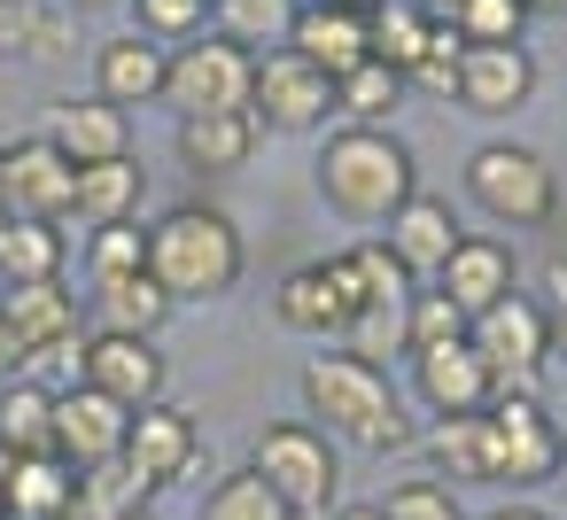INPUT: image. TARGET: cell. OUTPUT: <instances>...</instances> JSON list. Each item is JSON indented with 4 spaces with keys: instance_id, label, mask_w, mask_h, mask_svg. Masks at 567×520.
I'll list each match as a JSON object with an SVG mask.
<instances>
[{
    "instance_id": "1",
    "label": "cell",
    "mask_w": 567,
    "mask_h": 520,
    "mask_svg": "<svg viewBox=\"0 0 567 520\" xmlns=\"http://www.w3.org/2000/svg\"><path fill=\"white\" fill-rule=\"evenodd\" d=\"M311 179H319L327 210L350 218V226H389V218L420 195L412 148H404L389 125H342V133H327Z\"/></svg>"
},
{
    "instance_id": "2",
    "label": "cell",
    "mask_w": 567,
    "mask_h": 520,
    "mask_svg": "<svg viewBox=\"0 0 567 520\" xmlns=\"http://www.w3.org/2000/svg\"><path fill=\"white\" fill-rule=\"evenodd\" d=\"M241 264H249V249H241L234 218L210 210V202H179V210H164L148 226V280L172 303H218V295H234Z\"/></svg>"
},
{
    "instance_id": "3",
    "label": "cell",
    "mask_w": 567,
    "mask_h": 520,
    "mask_svg": "<svg viewBox=\"0 0 567 520\" xmlns=\"http://www.w3.org/2000/svg\"><path fill=\"white\" fill-rule=\"evenodd\" d=\"M303 412L327 419V435L358 443V450H404L412 443V419H404V396L381 365L350 357V350H319L303 365Z\"/></svg>"
},
{
    "instance_id": "4",
    "label": "cell",
    "mask_w": 567,
    "mask_h": 520,
    "mask_svg": "<svg viewBox=\"0 0 567 520\" xmlns=\"http://www.w3.org/2000/svg\"><path fill=\"white\" fill-rule=\"evenodd\" d=\"M249 466L265 474V489H272L296 520H327V512H334V497H342L334 443H327L311 419H272V427L249 443Z\"/></svg>"
},
{
    "instance_id": "5",
    "label": "cell",
    "mask_w": 567,
    "mask_h": 520,
    "mask_svg": "<svg viewBox=\"0 0 567 520\" xmlns=\"http://www.w3.org/2000/svg\"><path fill=\"white\" fill-rule=\"evenodd\" d=\"M466 195H474V210H489L497 226H551V210H559L551 164H544L536 148H520V141L474 148V156H466Z\"/></svg>"
},
{
    "instance_id": "6",
    "label": "cell",
    "mask_w": 567,
    "mask_h": 520,
    "mask_svg": "<svg viewBox=\"0 0 567 520\" xmlns=\"http://www.w3.org/2000/svg\"><path fill=\"white\" fill-rule=\"evenodd\" d=\"M466 342H474V357L489 365L497 396H536L544 357H551V319H544V303H528V295L513 288L505 303H489L482 319H466Z\"/></svg>"
},
{
    "instance_id": "7",
    "label": "cell",
    "mask_w": 567,
    "mask_h": 520,
    "mask_svg": "<svg viewBox=\"0 0 567 520\" xmlns=\"http://www.w3.org/2000/svg\"><path fill=\"white\" fill-rule=\"evenodd\" d=\"M249 86H257V55L241 40H187L172 63H164V102L179 117H226V110H249Z\"/></svg>"
},
{
    "instance_id": "8",
    "label": "cell",
    "mask_w": 567,
    "mask_h": 520,
    "mask_svg": "<svg viewBox=\"0 0 567 520\" xmlns=\"http://www.w3.org/2000/svg\"><path fill=\"white\" fill-rule=\"evenodd\" d=\"M489 481L497 489H544L559 481V419L536 396H489Z\"/></svg>"
},
{
    "instance_id": "9",
    "label": "cell",
    "mask_w": 567,
    "mask_h": 520,
    "mask_svg": "<svg viewBox=\"0 0 567 520\" xmlns=\"http://www.w3.org/2000/svg\"><path fill=\"white\" fill-rule=\"evenodd\" d=\"M249 117H257V133H311L334 117V79L296 48H265L257 86H249Z\"/></svg>"
},
{
    "instance_id": "10",
    "label": "cell",
    "mask_w": 567,
    "mask_h": 520,
    "mask_svg": "<svg viewBox=\"0 0 567 520\" xmlns=\"http://www.w3.org/2000/svg\"><path fill=\"white\" fill-rule=\"evenodd\" d=\"M125 466L148 489H179V481H203L210 474V450H203V427L179 404H141L133 427H125Z\"/></svg>"
},
{
    "instance_id": "11",
    "label": "cell",
    "mask_w": 567,
    "mask_h": 520,
    "mask_svg": "<svg viewBox=\"0 0 567 520\" xmlns=\"http://www.w3.org/2000/svg\"><path fill=\"white\" fill-rule=\"evenodd\" d=\"M272 311H280V326L319 334V342H327V334H350V319L365 311L350 257H311V264H296V272L272 288Z\"/></svg>"
},
{
    "instance_id": "12",
    "label": "cell",
    "mask_w": 567,
    "mask_h": 520,
    "mask_svg": "<svg viewBox=\"0 0 567 520\" xmlns=\"http://www.w3.org/2000/svg\"><path fill=\"white\" fill-rule=\"evenodd\" d=\"M0 319H9V334H17V350H24V373L32 365H48V357H71V373H79V303H71V288L63 280H32V288H9L0 295Z\"/></svg>"
},
{
    "instance_id": "13",
    "label": "cell",
    "mask_w": 567,
    "mask_h": 520,
    "mask_svg": "<svg viewBox=\"0 0 567 520\" xmlns=\"http://www.w3.org/2000/svg\"><path fill=\"white\" fill-rule=\"evenodd\" d=\"M79 381L125 412L141 404H164V350L141 342V334H86L79 342Z\"/></svg>"
},
{
    "instance_id": "14",
    "label": "cell",
    "mask_w": 567,
    "mask_h": 520,
    "mask_svg": "<svg viewBox=\"0 0 567 520\" xmlns=\"http://www.w3.org/2000/svg\"><path fill=\"white\" fill-rule=\"evenodd\" d=\"M528 94H536V55L520 48V40H497V48H458V86H451V102L458 110H474V117H513V110H528Z\"/></svg>"
},
{
    "instance_id": "15",
    "label": "cell",
    "mask_w": 567,
    "mask_h": 520,
    "mask_svg": "<svg viewBox=\"0 0 567 520\" xmlns=\"http://www.w3.org/2000/svg\"><path fill=\"white\" fill-rule=\"evenodd\" d=\"M40 141H48L71 171L117 164V156H133V110H110L102 94H94V102H55V110L40 117Z\"/></svg>"
},
{
    "instance_id": "16",
    "label": "cell",
    "mask_w": 567,
    "mask_h": 520,
    "mask_svg": "<svg viewBox=\"0 0 567 520\" xmlns=\"http://www.w3.org/2000/svg\"><path fill=\"white\" fill-rule=\"evenodd\" d=\"M125 427H133V412H125V404H110V396H94L86 381L55 388V458H71L79 474H86V466L125 458Z\"/></svg>"
},
{
    "instance_id": "17",
    "label": "cell",
    "mask_w": 567,
    "mask_h": 520,
    "mask_svg": "<svg viewBox=\"0 0 567 520\" xmlns=\"http://www.w3.org/2000/svg\"><path fill=\"white\" fill-rule=\"evenodd\" d=\"M412 388L435 419H458V412H489L497 381L489 365L474 357V342H443V350H412Z\"/></svg>"
},
{
    "instance_id": "18",
    "label": "cell",
    "mask_w": 567,
    "mask_h": 520,
    "mask_svg": "<svg viewBox=\"0 0 567 520\" xmlns=\"http://www.w3.org/2000/svg\"><path fill=\"white\" fill-rule=\"evenodd\" d=\"M288 48L311 55L327 79H342V71H358L373 55V9H350V0H303Z\"/></svg>"
},
{
    "instance_id": "19",
    "label": "cell",
    "mask_w": 567,
    "mask_h": 520,
    "mask_svg": "<svg viewBox=\"0 0 567 520\" xmlns=\"http://www.w3.org/2000/svg\"><path fill=\"white\" fill-rule=\"evenodd\" d=\"M381 241H389V257H396L412 280H435L466 233H458V218H451V202H443V195H412V202L381 226Z\"/></svg>"
},
{
    "instance_id": "20",
    "label": "cell",
    "mask_w": 567,
    "mask_h": 520,
    "mask_svg": "<svg viewBox=\"0 0 567 520\" xmlns=\"http://www.w3.org/2000/svg\"><path fill=\"white\" fill-rule=\"evenodd\" d=\"M0 497H9V520H71V505H79V466L55 458V450H32V458H9V450H0Z\"/></svg>"
},
{
    "instance_id": "21",
    "label": "cell",
    "mask_w": 567,
    "mask_h": 520,
    "mask_svg": "<svg viewBox=\"0 0 567 520\" xmlns=\"http://www.w3.org/2000/svg\"><path fill=\"white\" fill-rule=\"evenodd\" d=\"M71 187H79V171H71L48 141H17V148H9V218L63 226V218H71Z\"/></svg>"
},
{
    "instance_id": "22",
    "label": "cell",
    "mask_w": 567,
    "mask_h": 520,
    "mask_svg": "<svg viewBox=\"0 0 567 520\" xmlns=\"http://www.w3.org/2000/svg\"><path fill=\"white\" fill-rule=\"evenodd\" d=\"M164 40H148V32H125V40H102V55H94V94L110 102V110H133V102H164Z\"/></svg>"
},
{
    "instance_id": "23",
    "label": "cell",
    "mask_w": 567,
    "mask_h": 520,
    "mask_svg": "<svg viewBox=\"0 0 567 520\" xmlns=\"http://www.w3.org/2000/svg\"><path fill=\"white\" fill-rule=\"evenodd\" d=\"M435 288H443L466 319H482L489 303H505V295H513V249H505V241H489V233H466V241L451 249V264L435 272Z\"/></svg>"
},
{
    "instance_id": "24",
    "label": "cell",
    "mask_w": 567,
    "mask_h": 520,
    "mask_svg": "<svg viewBox=\"0 0 567 520\" xmlns=\"http://www.w3.org/2000/svg\"><path fill=\"white\" fill-rule=\"evenodd\" d=\"M141 202H148V171H141L133 156H117V164H86L79 187H71V218H79L86 233H94V226H133Z\"/></svg>"
},
{
    "instance_id": "25",
    "label": "cell",
    "mask_w": 567,
    "mask_h": 520,
    "mask_svg": "<svg viewBox=\"0 0 567 520\" xmlns=\"http://www.w3.org/2000/svg\"><path fill=\"white\" fill-rule=\"evenodd\" d=\"M257 117L249 110H226V117H179V164L187 171H241L257 156Z\"/></svg>"
},
{
    "instance_id": "26",
    "label": "cell",
    "mask_w": 567,
    "mask_h": 520,
    "mask_svg": "<svg viewBox=\"0 0 567 520\" xmlns=\"http://www.w3.org/2000/svg\"><path fill=\"white\" fill-rule=\"evenodd\" d=\"M0 450L9 458H32V450H55V388L17 373L0 381Z\"/></svg>"
},
{
    "instance_id": "27",
    "label": "cell",
    "mask_w": 567,
    "mask_h": 520,
    "mask_svg": "<svg viewBox=\"0 0 567 520\" xmlns=\"http://www.w3.org/2000/svg\"><path fill=\"white\" fill-rule=\"evenodd\" d=\"M32 280H63V226L0 218V288H32Z\"/></svg>"
},
{
    "instance_id": "28",
    "label": "cell",
    "mask_w": 567,
    "mask_h": 520,
    "mask_svg": "<svg viewBox=\"0 0 567 520\" xmlns=\"http://www.w3.org/2000/svg\"><path fill=\"white\" fill-rule=\"evenodd\" d=\"M94 319H102V334H141V342H156V326L172 319V295H164L148 272H125V280H102V288H94Z\"/></svg>"
},
{
    "instance_id": "29",
    "label": "cell",
    "mask_w": 567,
    "mask_h": 520,
    "mask_svg": "<svg viewBox=\"0 0 567 520\" xmlns=\"http://www.w3.org/2000/svg\"><path fill=\"white\" fill-rule=\"evenodd\" d=\"M427 40H435V17L427 9H412V0H381V9H373V63H389L396 79L420 71Z\"/></svg>"
},
{
    "instance_id": "30",
    "label": "cell",
    "mask_w": 567,
    "mask_h": 520,
    "mask_svg": "<svg viewBox=\"0 0 567 520\" xmlns=\"http://www.w3.org/2000/svg\"><path fill=\"white\" fill-rule=\"evenodd\" d=\"M296 17L303 0H218V40H241L249 55H265V48H288Z\"/></svg>"
},
{
    "instance_id": "31",
    "label": "cell",
    "mask_w": 567,
    "mask_h": 520,
    "mask_svg": "<svg viewBox=\"0 0 567 520\" xmlns=\"http://www.w3.org/2000/svg\"><path fill=\"white\" fill-rule=\"evenodd\" d=\"M334 110L350 117V125H389L396 110H404V79L389 71V63H358V71H342L334 79Z\"/></svg>"
},
{
    "instance_id": "32",
    "label": "cell",
    "mask_w": 567,
    "mask_h": 520,
    "mask_svg": "<svg viewBox=\"0 0 567 520\" xmlns=\"http://www.w3.org/2000/svg\"><path fill=\"white\" fill-rule=\"evenodd\" d=\"M427 458H435L451 481H489V419H482V412L435 419V435H427Z\"/></svg>"
},
{
    "instance_id": "33",
    "label": "cell",
    "mask_w": 567,
    "mask_h": 520,
    "mask_svg": "<svg viewBox=\"0 0 567 520\" xmlns=\"http://www.w3.org/2000/svg\"><path fill=\"white\" fill-rule=\"evenodd\" d=\"M203 520H296V512L265 489L257 466H241V474H218V481L203 489Z\"/></svg>"
},
{
    "instance_id": "34",
    "label": "cell",
    "mask_w": 567,
    "mask_h": 520,
    "mask_svg": "<svg viewBox=\"0 0 567 520\" xmlns=\"http://www.w3.org/2000/svg\"><path fill=\"white\" fill-rule=\"evenodd\" d=\"M404 342H412V303H365V311L350 319V334H342V350L365 357V365L396 357Z\"/></svg>"
},
{
    "instance_id": "35",
    "label": "cell",
    "mask_w": 567,
    "mask_h": 520,
    "mask_svg": "<svg viewBox=\"0 0 567 520\" xmlns=\"http://www.w3.org/2000/svg\"><path fill=\"white\" fill-rule=\"evenodd\" d=\"M86 272H94V288L125 280V272H148V226H94L86 233Z\"/></svg>"
},
{
    "instance_id": "36",
    "label": "cell",
    "mask_w": 567,
    "mask_h": 520,
    "mask_svg": "<svg viewBox=\"0 0 567 520\" xmlns=\"http://www.w3.org/2000/svg\"><path fill=\"white\" fill-rule=\"evenodd\" d=\"M350 257V272H358V295L365 303H412L420 295V280L389 257V241H358V249H342Z\"/></svg>"
},
{
    "instance_id": "37",
    "label": "cell",
    "mask_w": 567,
    "mask_h": 520,
    "mask_svg": "<svg viewBox=\"0 0 567 520\" xmlns=\"http://www.w3.org/2000/svg\"><path fill=\"white\" fill-rule=\"evenodd\" d=\"M451 32L474 40V48H497V40H520L528 32V9H520V0H458Z\"/></svg>"
},
{
    "instance_id": "38",
    "label": "cell",
    "mask_w": 567,
    "mask_h": 520,
    "mask_svg": "<svg viewBox=\"0 0 567 520\" xmlns=\"http://www.w3.org/2000/svg\"><path fill=\"white\" fill-rule=\"evenodd\" d=\"M55 32H63V24L40 17L32 0H0V63H9V55H63Z\"/></svg>"
},
{
    "instance_id": "39",
    "label": "cell",
    "mask_w": 567,
    "mask_h": 520,
    "mask_svg": "<svg viewBox=\"0 0 567 520\" xmlns=\"http://www.w3.org/2000/svg\"><path fill=\"white\" fill-rule=\"evenodd\" d=\"M381 520H466V512H458L451 481H427V474H412V481H396V489L381 497Z\"/></svg>"
},
{
    "instance_id": "40",
    "label": "cell",
    "mask_w": 567,
    "mask_h": 520,
    "mask_svg": "<svg viewBox=\"0 0 567 520\" xmlns=\"http://www.w3.org/2000/svg\"><path fill=\"white\" fill-rule=\"evenodd\" d=\"M443 342H466V311L443 288H420L412 295V342L404 350H443Z\"/></svg>"
},
{
    "instance_id": "41",
    "label": "cell",
    "mask_w": 567,
    "mask_h": 520,
    "mask_svg": "<svg viewBox=\"0 0 567 520\" xmlns=\"http://www.w3.org/2000/svg\"><path fill=\"white\" fill-rule=\"evenodd\" d=\"M133 9H141V32L148 40H195L210 0H133Z\"/></svg>"
},
{
    "instance_id": "42",
    "label": "cell",
    "mask_w": 567,
    "mask_h": 520,
    "mask_svg": "<svg viewBox=\"0 0 567 520\" xmlns=\"http://www.w3.org/2000/svg\"><path fill=\"white\" fill-rule=\"evenodd\" d=\"M24 373V350H17V334H9V319H0V381H17Z\"/></svg>"
},
{
    "instance_id": "43",
    "label": "cell",
    "mask_w": 567,
    "mask_h": 520,
    "mask_svg": "<svg viewBox=\"0 0 567 520\" xmlns=\"http://www.w3.org/2000/svg\"><path fill=\"white\" fill-rule=\"evenodd\" d=\"M544 319H551V357H567V303H559V311H544Z\"/></svg>"
},
{
    "instance_id": "44",
    "label": "cell",
    "mask_w": 567,
    "mask_h": 520,
    "mask_svg": "<svg viewBox=\"0 0 567 520\" xmlns=\"http://www.w3.org/2000/svg\"><path fill=\"white\" fill-rule=\"evenodd\" d=\"M489 520H544V512H536V505H497Z\"/></svg>"
},
{
    "instance_id": "45",
    "label": "cell",
    "mask_w": 567,
    "mask_h": 520,
    "mask_svg": "<svg viewBox=\"0 0 567 520\" xmlns=\"http://www.w3.org/2000/svg\"><path fill=\"white\" fill-rule=\"evenodd\" d=\"M334 520H381V505H334Z\"/></svg>"
},
{
    "instance_id": "46",
    "label": "cell",
    "mask_w": 567,
    "mask_h": 520,
    "mask_svg": "<svg viewBox=\"0 0 567 520\" xmlns=\"http://www.w3.org/2000/svg\"><path fill=\"white\" fill-rule=\"evenodd\" d=\"M528 17H567V0H520Z\"/></svg>"
},
{
    "instance_id": "47",
    "label": "cell",
    "mask_w": 567,
    "mask_h": 520,
    "mask_svg": "<svg viewBox=\"0 0 567 520\" xmlns=\"http://www.w3.org/2000/svg\"><path fill=\"white\" fill-rule=\"evenodd\" d=\"M412 9H427L435 24H451V9H458V0H412Z\"/></svg>"
},
{
    "instance_id": "48",
    "label": "cell",
    "mask_w": 567,
    "mask_h": 520,
    "mask_svg": "<svg viewBox=\"0 0 567 520\" xmlns=\"http://www.w3.org/2000/svg\"><path fill=\"white\" fill-rule=\"evenodd\" d=\"M567 303V264H551V311Z\"/></svg>"
},
{
    "instance_id": "49",
    "label": "cell",
    "mask_w": 567,
    "mask_h": 520,
    "mask_svg": "<svg viewBox=\"0 0 567 520\" xmlns=\"http://www.w3.org/2000/svg\"><path fill=\"white\" fill-rule=\"evenodd\" d=\"M0 218H9V148H0Z\"/></svg>"
},
{
    "instance_id": "50",
    "label": "cell",
    "mask_w": 567,
    "mask_h": 520,
    "mask_svg": "<svg viewBox=\"0 0 567 520\" xmlns=\"http://www.w3.org/2000/svg\"><path fill=\"white\" fill-rule=\"evenodd\" d=\"M71 9H86V17H94V9H117V0H71Z\"/></svg>"
},
{
    "instance_id": "51",
    "label": "cell",
    "mask_w": 567,
    "mask_h": 520,
    "mask_svg": "<svg viewBox=\"0 0 567 520\" xmlns=\"http://www.w3.org/2000/svg\"><path fill=\"white\" fill-rule=\"evenodd\" d=\"M559 481H567V427H559Z\"/></svg>"
},
{
    "instance_id": "52",
    "label": "cell",
    "mask_w": 567,
    "mask_h": 520,
    "mask_svg": "<svg viewBox=\"0 0 567 520\" xmlns=\"http://www.w3.org/2000/svg\"><path fill=\"white\" fill-rule=\"evenodd\" d=\"M350 9H381V0H350Z\"/></svg>"
},
{
    "instance_id": "53",
    "label": "cell",
    "mask_w": 567,
    "mask_h": 520,
    "mask_svg": "<svg viewBox=\"0 0 567 520\" xmlns=\"http://www.w3.org/2000/svg\"><path fill=\"white\" fill-rule=\"evenodd\" d=\"M0 520H9V497H0Z\"/></svg>"
},
{
    "instance_id": "54",
    "label": "cell",
    "mask_w": 567,
    "mask_h": 520,
    "mask_svg": "<svg viewBox=\"0 0 567 520\" xmlns=\"http://www.w3.org/2000/svg\"><path fill=\"white\" fill-rule=\"evenodd\" d=\"M210 9H218V0H210Z\"/></svg>"
}]
</instances>
